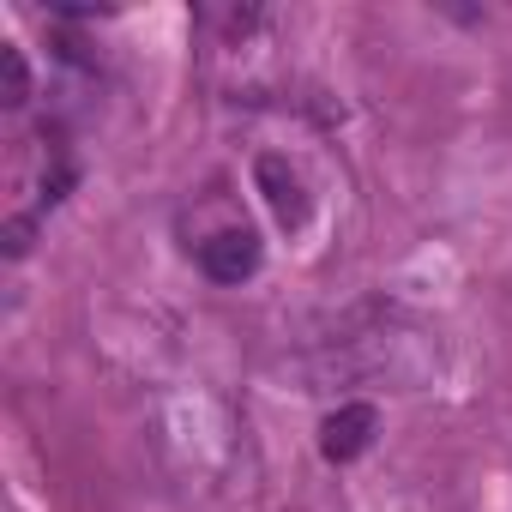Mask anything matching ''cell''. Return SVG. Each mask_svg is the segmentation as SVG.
Here are the masks:
<instances>
[{"label": "cell", "instance_id": "obj_1", "mask_svg": "<svg viewBox=\"0 0 512 512\" xmlns=\"http://www.w3.org/2000/svg\"><path fill=\"white\" fill-rule=\"evenodd\" d=\"M314 386L308 392H320V386H350V380H386V386H398V392H416L422 380H434L440 374V350L428 344V332H416V326H404V314H392V308H380V326H356V332H344V338H332V344H320V356L302 368Z\"/></svg>", "mask_w": 512, "mask_h": 512}, {"label": "cell", "instance_id": "obj_2", "mask_svg": "<svg viewBox=\"0 0 512 512\" xmlns=\"http://www.w3.org/2000/svg\"><path fill=\"white\" fill-rule=\"evenodd\" d=\"M193 266L211 284L235 290V284H247L253 272L266 266V241H260V229H253V223H223V229H211V235L193 241Z\"/></svg>", "mask_w": 512, "mask_h": 512}, {"label": "cell", "instance_id": "obj_3", "mask_svg": "<svg viewBox=\"0 0 512 512\" xmlns=\"http://www.w3.org/2000/svg\"><path fill=\"white\" fill-rule=\"evenodd\" d=\"M253 181H260V193H266L272 217H278L290 235H302V229L314 223V193H308L302 169H296L284 151H260V163H253Z\"/></svg>", "mask_w": 512, "mask_h": 512}, {"label": "cell", "instance_id": "obj_4", "mask_svg": "<svg viewBox=\"0 0 512 512\" xmlns=\"http://www.w3.org/2000/svg\"><path fill=\"white\" fill-rule=\"evenodd\" d=\"M374 434H380V410L362 404V398H350V404H338V410L320 422V458H326V464H356V458L374 446Z\"/></svg>", "mask_w": 512, "mask_h": 512}, {"label": "cell", "instance_id": "obj_5", "mask_svg": "<svg viewBox=\"0 0 512 512\" xmlns=\"http://www.w3.org/2000/svg\"><path fill=\"white\" fill-rule=\"evenodd\" d=\"M0 79H7V91H0V103H7V109H25L31 103V67H25V49L19 43H0Z\"/></svg>", "mask_w": 512, "mask_h": 512}]
</instances>
